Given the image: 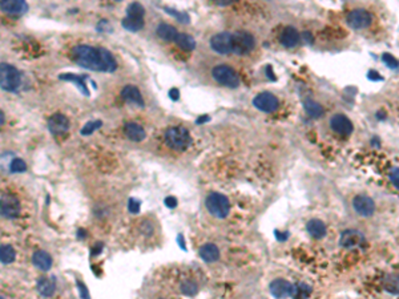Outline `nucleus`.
<instances>
[{
  "mask_svg": "<svg viewBox=\"0 0 399 299\" xmlns=\"http://www.w3.org/2000/svg\"><path fill=\"white\" fill-rule=\"evenodd\" d=\"M32 262L42 271H48L52 268V257L44 250H36L32 255Z\"/></svg>",
  "mask_w": 399,
  "mask_h": 299,
  "instance_id": "nucleus-18",
  "label": "nucleus"
},
{
  "mask_svg": "<svg viewBox=\"0 0 399 299\" xmlns=\"http://www.w3.org/2000/svg\"><path fill=\"white\" fill-rule=\"evenodd\" d=\"M38 291L40 292V295L43 296H52L56 291V282L55 279L51 277H42L38 281Z\"/></svg>",
  "mask_w": 399,
  "mask_h": 299,
  "instance_id": "nucleus-21",
  "label": "nucleus"
},
{
  "mask_svg": "<svg viewBox=\"0 0 399 299\" xmlns=\"http://www.w3.org/2000/svg\"><path fill=\"white\" fill-rule=\"evenodd\" d=\"M74 60L79 67L97 72H115L117 61L105 48H95L88 44H80L74 48Z\"/></svg>",
  "mask_w": 399,
  "mask_h": 299,
  "instance_id": "nucleus-1",
  "label": "nucleus"
},
{
  "mask_svg": "<svg viewBox=\"0 0 399 299\" xmlns=\"http://www.w3.org/2000/svg\"><path fill=\"white\" fill-rule=\"evenodd\" d=\"M266 72H268V74H269L268 78L270 79V80H273V81L276 80V78H274V73L272 72V67H270V65H268V67H266Z\"/></svg>",
  "mask_w": 399,
  "mask_h": 299,
  "instance_id": "nucleus-43",
  "label": "nucleus"
},
{
  "mask_svg": "<svg viewBox=\"0 0 399 299\" xmlns=\"http://www.w3.org/2000/svg\"><path fill=\"white\" fill-rule=\"evenodd\" d=\"M276 237L277 239H279V241H285V239L289 238V233H283V234H281L279 232H276Z\"/></svg>",
  "mask_w": 399,
  "mask_h": 299,
  "instance_id": "nucleus-42",
  "label": "nucleus"
},
{
  "mask_svg": "<svg viewBox=\"0 0 399 299\" xmlns=\"http://www.w3.org/2000/svg\"><path fill=\"white\" fill-rule=\"evenodd\" d=\"M311 292V287L306 283H298L294 285L293 289V295L292 298L294 299H307Z\"/></svg>",
  "mask_w": 399,
  "mask_h": 299,
  "instance_id": "nucleus-30",
  "label": "nucleus"
},
{
  "mask_svg": "<svg viewBox=\"0 0 399 299\" xmlns=\"http://www.w3.org/2000/svg\"><path fill=\"white\" fill-rule=\"evenodd\" d=\"M15 258H16V251L11 245H2L0 246V262L2 264H12Z\"/></svg>",
  "mask_w": 399,
  "mask_h": 299,
  "instance_id": "nucleus-27",
  "label": "nucleus"
},
{
  "mask_svg": "<svg viewBox=\"0 0 399 299\" xmlns=\"http://www.w3.org/2000/svg\"><path fill=\"white\" fill-rule=\"evenodd\" d=\"M306 229L313 238H323L326 236V225L319 219H310L307 222Z\"/></svg>",
  "mask_w": 399,
  "mask_h": 299,
  "instance_id": "nucleus-24",
  "label": "nucleus"
},
{
  "mask_svg": "<svg viewBox=\"0 0 399 299\" xmlns=\"http://www.w3.org/2000/svg\"><path fill=\"white\" fill-rule=\"evenodd\" d=\"M165 205L168 206V208H176L177 206V200L174 197H168L165 198Z\"/></svg>",
  "mask_w": 399,
  "mask_h": 299,
  "instance_id": "nucleus-40",
  "label": "nucleus"
},
{
  "mask_svg": "<svg viewBox=\"0 0 399 299\" xmlns=\"http://www.w3.org/2000/svg\"><path fill=\"white\" fill-rule=\"evenodd\" d=\"M21 84V76L14 65L0 64V88L7 92H16Z\"/></svg>",
  "mask_w": 399,
  "mask_h": 299,
  "instance_id": "nucleus-3",
  "label": "nucleus"
},
{
  "mask_svg": "<svg viewBox=\"0 0 399 299\" xmlns=\"http://www.w3.org/2000/svg\"><path fill=\"white\" fill-rule=\"evenodd\" d=\"M390 177H391V181L392 183L395 185V188L398 189V169H392L391 170V174H390Z\"/></svg>",
  "mask_w": 399,
  "mask_h": 299,
  "instance_id": "nucleus-41",
  "label": "nucleus"
},
{
  "mask_svg": "<svg viewBox=\"0 0 399 299\" xmlns=\"http://www.w3.org/2000/svg\"><path fill=\"white\" fill-rule=\"evenodd\" d=\"M210 48L220 55H228L232 52V33L220 32L210 39Z\"/></svg>",
  "mask_w": 399,
  "mask_h": 299,
  "instance_id": "nucleus-9",
  "label": "nucleus"
},
{
  "mask_svg": "<svg viewBox=\"0 0 399 299\" xmlns=\"http://www.w3.org/2000/svg\"><path fill=\"white\" fill-rule=\"evenodd\" d=\"M281 44L283 47H287V48H293L300 43V33L294 27H286L283 29L282 33H281Z\"/></svg>",
  "mask_w": 399,
  "mask_h": 299,
  "instance_id": "nucleus-20",
  "label": "nucleus"
},
{
  "mask_svg": "<svg viewBox=\"0 0 399 299\" xmlns=\"http://www.w3.org/2000/svg\"><path fill=\"white\" fill-rule=\"evenodd\" d=\"M330 127L336 133L343 134V136H349L353 133V123L347 119L345 115H336L330 120Z\"/></svg>",
  "mask_w": 399,
  "mask_h": 299,
  "instance_id": "nucleus-14",
  "label": "nucleus"
},
{
  "mask_svg": "<svg viewBox=\"0 0 399 299\" xmlns=\"http://www.w3.org/2000/svg\"><path fill=\"white\" fill-rule=\"evenodd\" d=\"M0 299H6V298H3V296H0Z\"/></svg>",
  "mask_w": 399,
  "mask_h": 299,
  "instance_id": "nucleus-47",
  "label": "nucleus"
},
{
  "mask_svg": "<svg viewBox=\"0 0 399 299\" xmlns=\"http://www.w3.org/2000/svg\"><path fill=\"white\" fill-rule=\"evenodd\" d=\"M121 97H123L125 101L128 102H133L136 105L141 106L144 108L145 102L144 99H142L141 92L138 91V88L136 85H125L121 91Z\"/></svg>",
  "mask_w": 399,
  "mask_h": 299,
  "instance_id": "nucleus-17",
  "label": "nucleus"
},
{
  "mask_svg": "<svg viewBox=\"0 0 399 299\" xmlns=\"http://www.w3.org/2000/svg\"><path fill=\"white\" fill-rule=\"evenodd\" d=\"M164 10H165L169 15L174 16L178 21L184 23V24H188V23L191 21V18H189V15H188L187 12H180V11L174 10V8H168V7H165Z\"/></svg>",
  "mask_w": 399,
  "mask_h": 299,
  "instance_id": "nucleus-34",
  "label": "nucleus"
},
{
  "mask_svg": "<svg viewBox=\"0 0 399 299\" xmlns=\"http://www.w3.org/2000/svg\"><path fill=\"white\" fill-rule=\"evenodd\" d=\"M200 257L205 260V262H215L220 258V250L219 247L213 245V243H206L200 249Z\"/></svg>",
  "mask_w": 399,
  "mask_h": 299,
  "instance_id": "nucleus-25",
  "label": "nucleus"
},
{
  "mask_svg": "<svg viewBox=\"0 0 399 299\" xmlns=\"http://www.w3.org/2000/svg\"><path fill=\"white\" fill-rule=\"evenodd\" d=\"M20 214V202L12 194H4L0 198V215L7 219H14Z\"/></svg>",
  "mask_w": 399,
  "mask_h": 299,
  "instance_id": "nucleus-7",
  "label": "nucleus"
},
{
  "mask_svg": "<svg viewBox=\"0 0 399 299\" xmlns=\"http://www.w3.org/2000/svg\"><path fill=\"white\" fill-rule=\"evenodd\" d=\"M256 46L255 36L245 31H237L232 33V52L244 56L251 52Z\"/></svg>",
  "mask_w": 399,
  "mask_h": 299,
  "instance_id": "nucleus-5",
  "label": "nucleus"
},
{
  "mask_svg": "<svg viewBox=\"0 0 399 299\" xmlns=\"http://www.w3.org/2000/svg\"><path fill=\"white\" fill-rule=\"evenodd\" d=\"M353 208L362 217H370V215L374 214L375 202L373 201V198L364 196V194H359V196L354 197Z\"/></svg>",
  "mask_w": 399,
  "mask_h": 299,
  "instance_id": "nucleus-12",
  "label": "nucleus"
},
{
  "mask_svg": "<svg viewBox=\"0 0 399 299\" xmlns=\"http://www.w3.org/2000/svg\"><path fill=\"white\" fill-rule=\"evenodd\" d=\"M253 105H255L258 110H261V112L272 113L274 112V110H277L279 102L278 99H277L273 93H270V92H262V93H258L255 99H253Z\"/></svg>",
  "mask_w": 399,
  "mask_h": 299,
  "instance_id": "nucleus-8",
  "label": "nucleus"
},
{
  "mask_svg": "<svg viewBox=\"0 0 399 299\" xmlns=\"http://www.w3.org/2000/svg\"><path fill=\"white\" fill-rule=\"evenodd\" d=\"M128 18L142 19L145 15V10L140 3H131L127 8Z\"/></svg>",
  "mask_w": 399,
  "mask_h": 299,
  "instance_id": "nucleus-32",
  "label": "nucleus"
},
{
  "mask_svg": "<svg viewBox=\"0 0 399 299\" xmlns=\"http://www.w3.org/2000/svg\"><path fill=\"white\" fill-rule=\"evenodd\" d=\"M4 121H6V116H4L3 110H0V127L3 125Z\"/></svg>",
  "mask_w": 399,
  "mask_h": 299,
  "instance_id": "nucleus-44",
  "label": "nucleus"
},
{
  "mask_svg": "<svg viewBox=\"0 0 399 299\" xmlns=\"http://www.w3.org/2000/svg\"><path fill=\"white\" fill-rule=\"evenodd\" d=\"M128 210H129V213H132V214H137L138 211H140V201L131 198L129 204H128Z\"/></svg>",
  "mask_w": 399,
  "mask_h": 299,
  "instance_id": "nucleus-37",
  "label": "nucleus"
},
{
  "mask_svg": "<svg viewBox=\"0 0 399 299\" xmlns=\"http://www.w3.org/2000/svg\"><path fill=\"white\" fill-rule=\"evenodd\" d=\"M123 27L127 31L131 32H137L140 29H142L144 27V20L142 19H134V18H125L123 20Z\"/></svg>",
  "mask_w": 399,
  "mask_h": 299,
  "instance_id": "nucleus-29",
  "label": "nucleus"
},
{
  "mask_svg": "<svg viewBox=\"0 0 399 299\" xmlns=\"http://www.w3.org/2000/svg\"><path fill=\"white\" fill-rule=\"evenodd\" d=\"M293 283H290V282L285 281V279H276L269 286L270 294L276 299H283L287 298V296H292L293 295Z\"/></svg>",
  "mask_w": 399,
  "mask_h": 299,
  "instance_id": "nucleus-13",
  "label": "nucleus"
},
{
  "mask_svg": "<svg viewBox=\"0 0 399 299\" xmlns=\"http://www.w3.org/2000/svg\"><path fill=\"white\" fill-rule=\"evenodd\" d=\"M205 206L217 218H226L230 211L229 200L221 193H210L205 200Z\"/></svg>",
  "mask_w": 399,
  "mask_h": 299,
  "instance_id": "nucleus-4",
  "label": "nucleus"
},
{
  "mask_svg": "<svg viewBox=\"0 0 399 299\" xmlns=\"http://www.w3.org/2000/svg\"><path fill=\"white\" fill-rule=\"evenodd\" d=\"M174 43H176L178 48L184 51H193L196 48V40L191 35L184 33V32H178Z\"/></svg>",
  "mask_w": 399,
  "mask_h": 299,
  "instance_id": "nucleus-26",
  "label": "nucleus"
},
{
  "mask_svg": "<svg viewBox=\"0 0 399 299\" xmlns=\"http://www.w3.org/2000/svg\"><path fill=\"white\" fill-rule=\"evenodd\" d=\"M169 97L173 100V101H177V100H178V97H180V91H178L177 88H172L169 91Z\"/></svg>",
  "mask_w": 399,
  "mask_h": 299,
  "instance_id": "nucleus-39",
  "label": "nucleus"
},
{
  "mask_svg": "<svg viewBox=\"0 0 399 299\" xmlns=\"http://www.w3.org/2000/svg\"><path fill=\"white\" fill-rule=\"evenodd\" d=\"M156 33H157V36H159L160 39L165 40V42H174L177 35H178V31L174 28L173 25L166 24V23H161V24L157 25Z\"/></svg>",
  "mask_w": 399,
  "mask_h": 299,
  "instance_id": "nucleus-22",
  "label": "nucleus"
},
{
  "mask_svg": "<svg viewBox=\"0 0 399 299\" xmlns=\"http://www.w3.org/2000/svg\"><path fill=\"white\" fill-rule=\"evenodd\" d=\"M200 119H201V120H198L197 124H201V123H204V121H208L209 117L208 116H204V117H200Z\"/></svg>",
  "mask_w": 399,
  "mask_h": 299,
  "instance_id": "nucleus-46",
  "label": "nucleus"
},
{
  "mask_svg": "<svg viewBox=\"0 0 399 299\" xmlns=\"http://www.w3.org/2000/svg\"><path fill=\"white\" fill-rule=\"evenodd\" d=\"M29 6L27 2L21 0H3L0 2V10L8 15H24Z\"/></svg>",
  "mask_w": 399,
  "mask_h": 299,
  "instance_id": "nucleus-16",
  "label": "nucleus"
},
{
  "mask_svg": "<svg viewBox=\"0 0 399 299\" xmlns=\"http://www.w3.org/2000/svg\"><path fill=\"white\" fill-rule=\"evenodd\" d=\"M48 128L53 134H64L69 129V120L67 116H64L61 113H55L53 116L48 119Z\"/></svg>",
  "mask_w": 399,
  "mask_h": 299,
  "instance_id": "nucleus-15",
  "label": "nucleus"
},
{
  "mask_svg": "<svg viewBox=\"0 0 399 299\" xmlns=\"http://www.w3.org/2000/svg\"><path fill=\"white\" fill-rule=\"evenodd\" d=\"M102 125V121L101 120H95V121H89V123H87L83 127L82 129V134L83 136H89V134H92L95 130L99 129L100 127Z\"/></svg>",
  "mask_w": 399,
  "mask_h": 299,
  "instance_id": "nucleus-33",
  "label": "nucleus"
},
{
  "mask_svg": "<svg viewBox=\"0 0 399 299\" xmlns=\"http://www.w3.org/2000/svg\"><path fill=\"white\" fill-rule=\"evenodd\" d=\"M304 38H305V39H306V42H307V40H310V43L313 42V38H311L310 32H304Z\"/></svg>",
  "mask_w": 399,
  "mask_h": 299,
  "instance_id": "nucleus-45",
  "label": "nucleus"
},
{
  "mask_svg": "<svg viewBox=\"0 0 399 299\" xmlns=\"http://www.w3.org/2000/svg\"><path fill=\"white\" fill-rule=\"evenodd\" d=\"M339 243H341V246L345 247V249H357V247L364 246L365 243H366V239H365V236L360 232L350 229L345 230V232L341 234Z\"/></svg>",
  "mask_w": 399,
  "mask_h": 299,
  "instance_id": "nucleus-10",
  "label": "nucleus"
},
{
  "mask_svg": "<svg viewBox=\"0 0 399 299\" xmlns=\"http://www.w3.org/2000/svg\"><path fill=\"white\" fill-rule=\"evenodd\" d=\"M166 145L173 151L184 152L192 144V137L184 127H172L165 132Z\"/></svg>",
  "mask_w": 399,
  "mask_h": 299,
  "instance_id": "nucleus-2",
  "label": "nucleus"
},
{
  "mask_svg": "<svg viewBox=\"0 0 399 299\" xmlns=\"http://www.w3.org/2000/svg\"><path fill=\"white\" fill-rule=\"evenodd\" d=\"M382 61L391 69H398V61L394 56H391L390 53H383L382 55Z\"/></svg>",
  "mask_w": 399,
  "mask_h": 299,
  "instance_id": "nucleus-36",
  "label": "nucleus"
},
{
  "mask_svg": "<svg viewBox=\"0 0 399 299\" xmlns=\"http://www.w3.org/2000/svg\"><path fill=\"white\" fill-rule=\"evenodd\" d=\"M125 136L131 141H134V142H140V141L145 140L147 137V133H145V129L137 123H128L125 125Z\"/></svg>",
  "mask_w": 399,
  "mask_h": 299,
  "instance_id": "nucleus-19",
  "label": "nucleus"
},
{
  "mask_svg": "<svg viewBox=\"0 0 399 299\" xmlns=\"http://www.w3.org/2000/svg\"><path fill=\"white\" fill-rule=\"evenodd\" d=\"M10 170L12 173H23L27 170V164H25L24 160L15 159L12 160V162H11Z\"/></svg>",
  "mask_w": 399,
  "mask_h": 299,
  "instance_id": "nucleus-35",
  "label": "nucleus"
},
{
  "mask_svg": "<svg viewBox=\"0 0 399 299\" xmlns=\"http://www.w3.org/2000/svg\"><path fill=\"white\" fill-rule=\"evenodd\" d=\"M347 23L354 29H365L371 24V15L366 10H353L347 15Z\"/></svg>",
  "mask_w": 399,
  "mask_h": 299,
  "instance_id": "nucleus-11",
  "label": "nucleus"
},
{
  "mask_svg": "<svg viewBox=\"0 0 399 299\" xmlns=\"http://www.w3.org/2000/svg\"><path fill=\"white\" fill-rule=\"evenodd\" d=\"M180 291L184 294V295L188 296H193L197 294L198 291V286L195 281H191V279H187L180 285Z\"/></svg>",
  "mask_w": 399,
  "mask_h": 299,
  "instance_id": "nucleus-31",
  "label": "nucleus"
},
{
  "mask_svg": "<svg viewBox=\"0 0 399 299\" xmlns=\"http://www.w3.org/2000/svg\"><path fill=\"white\" fill-rule=\"evenodd\" d=\"M60 80H65V81H71L74 84L78 85L79 91L82 92L83 95H85L87 97H89V91L87 88V84H85V78L84 76H80V74H74V73H63L59 76Z\"/></svg>",
  "mask_w": 399,
  "mask_h": 299,
  "instance_id": "nucleus-23",
  "label": "nucleus"
},
{
  "mask_svg": "<svg viewBox=\"0 0 399 299\" xmlns=\"http://www.w3.org/2000/svg\"><path fill=\"white\" fill-rule=\"evenodd\" d=\"M78 283V287H79V291H80V294H82V298L83 299H91L89 298V294H88V290H87V286L83 283V282L78 281L76 282Z\"/></svg>",
  "mask_w": 399,
  "mask_h": 299,
  "instance_id": "nucleus-38",
  "label": "nucleus"
},
{
  "mask_svg": "<svg viewBox=\"0 0 399 299\" xmlns=\"http://www.w3.org/2000/svg\"><path fill=\"white\" fill-rule=\"evenodd\" d=\"M305 110L309 116L314 117V119H318L323 115V108L321 106V104H318L317 101H313V100H306L304 102Z\"/></svg>",
  "mask_w": 399,
  "mask_h": 299,
  "instance_id": "nucleus-28",
  "label": "nucleus"
},
{
  "mask_svg": "<svg viewBox=\"0 0 399 299\" xmlns=\"http://www.w3.org/2000/svg\"><path fill=\"white\" fill-rule=\"evenodd\" d=\"M212 76L219 84L228 87V88H237L240 85V78L236 70L225 64H220L213 68Z\"/></svg>",
  "mask_w": 399,
  "mask_h": 299,
  "instance_id": "nucleus-6",
  "label": "nucleus"
}]
</instances>
